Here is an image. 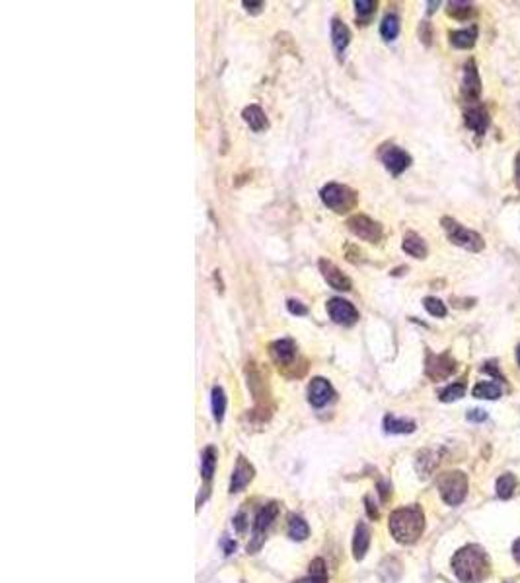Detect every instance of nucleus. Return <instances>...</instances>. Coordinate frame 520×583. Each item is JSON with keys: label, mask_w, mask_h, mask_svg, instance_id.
Masks as SVG:
<instances>
[{"label": "nucleus", "mask_w": 520, "mask_h": 583, "mask_svg": "<svg viewBox=\"0 0 520 583\" xmlns=\"http://www.w3.org/2000/svg\"><path fill=\"white\" fill-rule=\"evenodd\" d=\"M452 570L462 583H479L489 573V558L481 546L469 544L452 558Z\"/></svg>", "instance_id": "f257e3e1"}, {"label": "nucleus", "mask_w": 520, "mask_h": 583, "mask_svg": "<svg viewBox=\"0 0 520 583\" xmlns=\"http://www.w3.org/2000/svg\"><path fill=\"white\" fill-rule=\"evenodd\" d=\"M425 529V515L421 508L409 506V508H400L390 515V531L397 542H415Z\"/></svg>", "instance_id": "f03ea898"}, {"label": "nucleus", "mask_w": 520, "mask_h": 583, "mask_svg": "<svg viewBox=\"0 0 520 583\" xmlns=\"http://www.w3.org/2000/svg\"><path fill=\"white\" fill-rule=\"evenodd\" d=\"M440 224L445 228L450 243L462 247V249H466V251H472V253H478V251H481V249L485 247V241H483V237L479 236L478 232L464 228V225L460 224V222H456V220L445 216V218L440 220Z\"/></svg>", "instance_id": "7ed1b4c3"}, {"label": "nucleus", "mask_w": 520, "mask_h": 583, "mask_svg": "<svg viewBox=\"0 0 520 583\" xmlns=\"http://www.w3.org/2000/svg\"><path fill=\"white\" fill-rule=\"evenodd\" d=\"M322 203L337 214H345L357 206V193L353 189L339 183H330L320 191Z\"/></svg>", "instance_id": "20e7f679"}, {"label": "nucleus", "mask_w": 520, "mask_h": 583, "mask_svg": "<svg viewBox=\"0 0 520 583\" xmlns=\"http://www.w3.org/2000/svg\"><path fill=\"white\" fill-rule=\"evenodd\" d=\"M438 490H440V496L448 506H458V503L464 501L466 494H468V479H466L464 472L460 471L445 472L438 479Z\"/></svg>", "instance_id": "39448f33"}, {"label": "nucleus", "mask_w": 520, "mask_h": 583, "mask_svg": "<svg viewBox=\"0 0 520 583\" xmlns=\"http://www.w3.org/2000/svg\"><path fill=\"white\" fill-rule=\"evenodd\" d=\"M347 228L349 232L357 236L359 239L363 241H368V243H378L382 239V225L375 222L373 218L364 214H355L347 220Z\"/></svg>", "instance_id": "423d86ee"}, {"label": "nucleus", "mask_w": 520, "mask_h": 583, "mask_svg": "<svg viewBox=\"0 0 520 583\" xmlns=\"http://www.w3.org/2000/svg\"><path fill=\"white\" fill-rule=\"evenodd\" d=\"M279 513V508L277 503H267L263 506L258 515H255V521H253V533H251V542L248 544V553H255L263 544V539H265V533L271 527V523L275 521Z\"/></svg>", "instance_id": "0eeeda50"}, {"label": "nucleus", "mask_w": 520, "mask_h": 583, "mask_svg": "<svg viewBox=\"0 0 520 583\" xmlns=\"http://www.w3.org/2000/svg\"><path fill=\"white\" fill-rule=\"evenodd\" d=\"M454 371H456V360L452 358L448 352H442V354L427 352V360H425L427 378L433 379V381H442V379L450 378Z\"/></svg>", "instance_id": "6e6552de"}, {"label": "nucleus", "mask_w": 520, "mask_h": 583, "mask_svg": "<svg viewBox=\"0 0 520 583\" xmlns=\"http://www.w3.org/2000/svg\"><path fill=\"white\" fill-rule=\"evenodd\" d=\"M378 158L392 175H402L411 165V156L394 144H384L378 152Z\"/></svg>", "instance_id": "1a4fd4ad"}, {"label": "nucleus", "mask_w": 520, "mask_h": 583, "mask_svg": "<svg viewBox=\"0 0 520 583\" xmlns=\"http://www.w3.org/2000/svg\"><path fill=\"white\" fill-rule=\"evenodd\" d=\"M328 313L339 325H353L359 319V311L355 309L351 302H347L343 297H332L328 302Z\"/></svg>", "instance_id": "9d476101"}, {"label": "nucleus", "mask_w": 520, "mask_h": 583, "mask_svg": "<svg viewBox=\"0 0 520 583\" xmlns=\"http://www.w3.org/2000/svg\"><path fill=\"white\" fill-rule=\"evenodd\" d=\"M318 266H320V272H322L323 280H325V282H328L333 290H339V292H351V290H353V282H351V278L347 277V275H343L337 266L333 265L332 261H328V259H320Z\"/></svg>", "instance_id": "9b49d317"}, {"label": "nucleus", "mask_w": 520, "mask_h": 583, "mask_svg": "<svg viewBox=\"0 0 520 583\" xmlns=\"http://www.w3.org/2000/svg\"><path fill=\"white\" fill-rule=\"evenodd\" d=\"M462 98L466 102H478L481 95V80H479V72L476 62L468 61L464 66V76H462Z\"/></svg>", "instance_id": "f8f14e48"}, {"label": "nucleus", "mask_w": 520, "mask_h": 583, "mask_svg": "<svg viewBox=\"0 0 520 583\" xmlns=\"http://www.w3.org/2000/svg\"><path fill=\"white\" fill-rule=\"evenodd\" d=\"M333 397H335V391H333L332 383L328 379L314 378L310 381V385H308V400H310L312 407L322 409L328 402H332Z\"/></svg>", "instance_id": "ddd939ff"}, {"label": "nucleus", "mask_w": 520, "mask_h": 583, "mask_svg": "<svg viewBox=\"0 0 520 583\" xmlns=\"http://www.w3.org/2000/svg\"><path fill=\"white\" fill-rule=\"evenodd\" d=\"M269 354L279 366H289L296 358V344L292 342L291 338L275 340L269 344Z\"/></svg>", "instance_id": "4468645a"}, {"label": "nucleus", "mask_w": 520, "mask_h": 583, "mask_svg": "<svg viewBox=\"0 0 520 583\" xmlns=\"http://www.w3.org/2000/svg\"><path fill=\"white\" fill-rule=\"evenodd\" d=\"M464 121H466V127H468L469 131H474L478 136H481L487 131L489 115L483 105H476V107H472V109L464 113Z\"/></svg>", "instance_id": "2eb2a0df"}, {"label": "nucleus", "mask_w": 520, "mask_h": 583, "mask_svg": "<svg viewBox=\"0 0 520 583\" xmlns=\"http://www.w3.org/2000/svg\"><path fill=\"white\" fill-rule=\"evenodd\" d=\"M251 476H253V467L244 457H240L236 463V469L232 472V481H230V492H240L244 490L250 484Z\"/></svg>", "instance_id": "dca6fc26"}, {"label": "nucleus", "mask_w": 520, "mask_h": 583, "mask_svg": "<svg viewBox=\"0 0 520 583\" xmlns=\"http://www.w3.org/2000/svg\"><path fill=\"white\" fill-rule=\"evenodd\" d=\"M242 117H244L246 124L250 127L253 133H261V131H265V129L269 127V121H267L265 113H263V109H261L260 105H255V103H251V105H248V107H244Z\"/></svg>", "instance_id": "f3484780"}, {"label": "nucleus", "mask_w": 520, "mask_h": 583, "mask_svg": "<svg viewBox=\"0 0 520 583\" xmlns=\"http://www.w3.org/2000/svg\"><path fill=\"white\" fill-rule=\"evenodd\" d=\"M332 41L337 53H343L349 47V41H351V31L343 21L337 20V18L332 21Z\"/></svg>", "instance_id": "a211bd4d"}, {"label": "nucleus", "mask_w": 520, "mask_h": 583, "mask_svg": "<svg viewBox=\"0 0 520 583\" xmlns=\"http://www.w3.org/2000/svg\"><path fill=\"white\" fill-rule=\"evenodd\" d=\"M402 247H404V251H406L407 255L415 257V259H425L427 257L425 239L421 236H417L415 232H407L406 236H404Z\"/></svg>", "instance_id": "6ab92c4d"}, {"label": "nucleus", "mask_w": 520, "mask_h": 583, "mask_svg": "<svg viewBox=\"0 0 520 583\" xmlns=\"http://www.w3.org/2000/svg\"><path fill=\"white\" fill-rule=\"evenodd\" d=\"M478 39V28L472 26L468 30H458L450 33V43L456 49H472Z\"/></svg>", "instance_id": "aec40b11"}, {"label": "nucleus", "mask_w": 520, "mask_h": 583, "mask_svg": "<svg viewBox=\"0 0 520 583\" xmlns=\"http://www.w3.org/2000/svg\"><path fill=\"white\" fill-rule=\"evenodd\" d=\"M370 544V531L364 523H359L355 529V539H353V553L357 560H363L364 554L368 550Z\"/></svg>", "instance_id": "412c9836"}, {"label": "nucleus", "mask_w": 520, "mask_h": 583, "mask_svg": "<svg viewBox=\"0 0 520 583\" xmlns=\"http://www.w3.org/2000/svg\"><path fill=\"white\" fill-rule=\"evenodd\" d=\"M384 430L388 434H411V432H415V422L388 414L384 418Z\"/></svg>", "instance_id": "4be33fe9"}, {"label": "nucleus", "mask_w": 520, "mask_h": 583, "mask_svg": "<svg viewBox=\"0 0 520 583\" xmlns=\"http://www.w3.org/2000/svg\"><path fill=\"white\" fill-rule=\"evenodd\" d=\"M474 397L478 399H487L495 400L501 397V387L493 381H479L478 385L474 387Z\"/></svg>", "instance_id": "5701e85b"}, {"label": "nucleus", "mask_w": 520, "mask_h": 583, "mask_svg": "<svg viewBox=\"0 0 520 583\" xmlns=\"http://www.w3.org/2000/svg\"><path fill=\"white\" fill-rule=\"evenodd\" d=\"M210 407H213V416L217 422L224 420V412H226V395L222 387L213 389V397H210Z\"/></svg>", "instance_id": "b1692460"}, {"label": "nucleus", "mask_w": 520, "mask_h": 583, "mask_svg": "<svg viewBox=\"0 0 520 583\" xmlns=\"http://www.w3.org/2000/svg\"><path fill=\"white\" fill-rule=\"evenodd\" d=\"M400 33V20L395 14H388L384 16V20L380 24V35L384 37L386 41H394Z\"/></svg>", "instance_id": "393cba45"}, {"label": "nucleus", "mask_w": 520, "mask_h": 583, "mask_svg": "<svg viewBox=\"0 0 520 583\" xmlns=\"http://www.w3.org/2000/svg\"><path fill=\"white\" fill-rule=\"evenodd\" d=\"M517 490V476L510 474V472H505L503 476H499L497 481V496L503 498V500H509L510 496L514 494Z\"/></svg>", "instance_id": "a878e982"}, {"label": "nucleus", "mask_w": 520, "mask_h": 583, "mask_svg": "<svg viewBox=\"0 0 520 583\" xmlns=\"http://www.w3.org/2000/svg\"><path fill=\"white\" fill-rule=\"evenodd\" d=\"M308 533H310V529L302 517H296V515L289 517V537L292 541H304L308 537Z\"/></svg>", "instance_id": "bb28decb"}, {"label": "nucleus", "mask_w": 520, "mask_h": 583, "mask_svg": "<svg viewBox=\"0 0 520 583\" xmlns=\"http://www.w3.org/2000/svg\"><path fill=\"white\" fill-rule=\"evenodd\" d=\"M215 467H217V450L207 447L203 451V459H201V474L208 481L215 472Z\"/></svg>", "instance_id": "cd10ccee"}, {"label": "nucleus", "mask_w": 520, "mask_h": 583, "mask_svg": "<svg viewBox=\"0 0 520 583\" xmlns=\"http://www.w3.org/2000/svg\"><path fill=\"white\" fill-rule=\"evenodd\" d=\"M448 16L456 18V20H468L474 14V6L469 2H448Z\"/></svg>", "instance_id": "c85d7f7f"}, {"label": "nucleus", "mask_w": 520, "mask_h": 583, "mask_svg": "<svg viewBox=\"0 0 520 583\" xmlns=\"http://www.w3.org/2000/svg\"><path fill=\"white\" fill-rule=\"evenodd\" d=\"M464 393H466V385L464 383H452V385H448L447 389L440 391L438 399L442 400V402H452V400L462 399Z\"/></svg>", "instance_id": "c756f323"}, {"label": "nucleus", "mask_w": 520, "mask_h": 583, "mask_svg": "<svg viewBox=\"0 0 520 583\" xmlns=\"http://www.w3.org/2000/svg\"><path fill=\"white\" fill-rule=\"evenodd\" d=\"M423 306H425V309L429 311V315H433V317H445V315H447V306H445L438 297H425V299H423Z\"/></svg>", "instance_id": "7c9ffc66"}, {"label": "nucleus", "mask_w": 520, "mask_h": 583, "mask_svg": "<svg viewBox=\"0 0 520 583\" xmlns=\"http://www.w3.org/2000/svg\"><path fill=\"white\" fill-rule=\"evenodd\" d=\"M355 10L359 16H370L376 10V2L373 0H357L355 2Z\"/></svg>", "instance_id": "2f4dec72"}, {"label": "nucleus", "mask_w": 520, "mask_h": 583, "mask_svg": "<svg viewBox=\"0 0 520 583\" xmlns=\"http://www.w3.org/2000/svg\"><path fill=\"white\" fill-rule=\"evenodd\" d=\"M287 309L291 311L292 315H298V317L308 315V307L304 306L302 302H298V299H289V302H287Z\"/></svg>", "instance_id": "473e14b6"}, {"label": "nucleus", "mask_w": 520, "mask_h": 583, "mask_svg": "<svg viewBox=\"0 0 520 583\" xmlns=\"http://www.w3.org/2000/svg\"><path fill=\"white\" fill-rule=\"evenodd\" d=\"M419 35H421V41L425 45H431V39H433V31H431V24L429 21H423L421 28H419Z\"/></svg>", "instance_id": "72a5a7b5"}, {"label": "nucleus", "mask_w": 520, "mask_h": 583, "mask_svg": "<svg viewBox=\"0 0 520 583\" xmlns=\"http://www.w3.org/2000/svg\"><path fill=\"white\" fill-rule=\"evenodd\" d=\"M242 4H244V6H246V10L251 12V14H260L261 8L265 6V2H248V0H244Z\"/></svg>", "instance_id": "f704fd0d"}, {"label": "nucleus", "mask_w": 520, "mask_h": 583, "mask_svg": "<svg viewBox=\"0 0 520 583\" xmlns=\"http://www.w3.org/2000/svg\"><path fill=\"white\" fill-rule=\"evenodd\" d=\"M487 418V412H483V410H469L468 412V420H472V422H483V420Z\"/></svg>", "instance_id": "c9c22d12"}, {"label": "nucleus", "mask_w": 520, "mask_h": 583, "mask_svg": "<svg viewBox=\"0 0 520 583\" xmlns=\"http://www.w3.org/2000/svg\"><path fill=\"white\" fill-rule=\"evenodd\" d=\"M234 525H236V529H238L240 533L246 531V513H240L238 517L234 519Z\"/></svg>", "instance_id": "e433bc0d"}, {"label": "nucleus", "mask_w": 520, "mask_h": 583, "mask_svg": "<svg viewBox=\"0 0 520 583\" xmlns=\"http://www.w3.org/2000/svg\"><path fill=\"white\" fill-rule=\"evenodd\" d=\"M296 583H325V577H323V575H312V573H310V577L301 580V582Z\"/></svg>", "instance_id": "4c0bfd02"}, {"label": "nucleus", "mask_w": 520, "mask_h": 583, "mask_svg": "<svg viewBox=\"0 0 520 583\" xmlns=\"http://www.w3.org/2000/svg\"><path fill=\"white\" fill-rule=\"evenodd\" d=\"M512 556H514V560L520 564V539L519 541H514V544H512Z\"/></svg>", "instance_id": "58836bf2"}, {"label": "nucleus", "mask_w": 520, "mask_h": 583, "mask_svg": "<svg viewBox=\"0 0 520 583\" xmlns=\"http://www.w3.org/2000/svg\"><path fill=\"white\" fill-rule=\"evenodd\" d=\"M514 177H517V185L520 189V154L517 156V167H514Z\"/></svg>", "instance_id": "ea45409f"}, {"label": "nucleus", "mask_w": 520, "mask_h": 583, "mask_svg": "<svg viewBox=\"0 0 520 583\" xmlns=\"http://www.w3.org/2000/svg\"><path fill=\"white\" fill-rule=\"evenodd\" d=\"M236 550V542H224V553L232 554Z\"/></svg>", "instance_id": "a19ab883"}, {"label": "nucleus", "mask_w": 520, "mask_h": 583, "mask_svg": "<svg viewBox=\"0 0 520 583\" xmlns=\"http://www.w3.org/2000/svg\"><path fill=\"white\" fill-rule=\"evenodd\" d=\"M429 6H431L429 12H435V6H438V2H429Z\"/></svg>", "instance_id": "79ce46f5"}, {"label": "nucleus", "mask_w": 520, "mask_h": 583, "mask_svg": "<svg viewBox=\"0 0 520 583\" xmlns=\"http://www.w3.org/2000/svg\"><path fill=\"white\" fill-rule=\"evenodd\" d=\"M517 360H519V364H520V346L517 348Z\"/></svg>", "instance_id": "37998d69"}]
</instances>
